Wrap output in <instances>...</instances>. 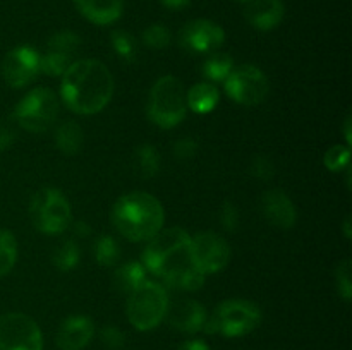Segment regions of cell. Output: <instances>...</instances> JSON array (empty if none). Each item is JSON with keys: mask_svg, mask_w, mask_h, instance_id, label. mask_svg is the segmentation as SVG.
<instances>
[{"mask_svg": "<svg viewBox=\"0 0 352 350\" xmlns=\"http://www.w3.org/2000/svg\"><path fill=\"white\" fill-rule=\"evenodd\" d=\"M62 75L60 96L72 112L93 115L109 105L113 95V78L100 60L72 62Z\"/></svg>", "mask_w": 352, "mask_h": 350, "instance_id": "cell-1", "label": "cell"}, {"mask_svg": "<svg viewBox=\"0 0 352 350\" xmlns=\"http://www.w3.org/2000/svg\"><path fill=\"white\" fill-rule=\"evenodd\" d=\"M143 266L151 275L160 277L165 283L195 268L191 257V237L179 226L160 230L148 240L143 253Z\"/></svg>", "mask_w": 352, "mask_h": 350, "instance_id": "cell-2", "label": "cell"}, {"mask_svg": "<svg viewBox=\"0 0 352 350\" xmlns=\"http://www.w3.org/2000/svg\"><path fill=\"white\" fill-rule=\"evenodd\" d=\"M116 229L134 242L150 240L164 226V208L148 192H129L117 199L112 209Z\"/></svg>", "mask_w": 352, "mask_h": 350, "instance_id": "cell-3", "label": "cell"}, {"mask_svg": "<svg viewBox=\"0 0 352 350\" xmlns=\"http://www.w3.org/2000/svg\"><path fill=\"white\" fill-rule=\"evenodd\" d=\"M188 112L186 91L174 75H164L153 84L148 98V117L164 129H172L184 120Z\"/></svg>", "mask_w": 352, "mask_h": 350, "instance_id": "cell-4", "label": "cell"}, {"mask_svg": "<svg viewBox=\"0 0 352 350\" xmlns=\"http://www.w3.org/2000/svg\"><path fill=\"white\" fill-rule=\"evenodd\" d=\"M168 295L164 285L144 281L127 299V319L140 331L157 328L167 311Z\"/></svg>", "mask_w": 352, "mask_h": 350, "instance_id": "cell-5", "label": "cell"}, {"mask_svg": "<svg viewBox=\"0 0 352 350\" xmlns=\"http://www.w3.org/2000/svg\"><path fill=\"white\" fill-rule=\"evenodd\" d=\"M261 323L258 305L248 301H226L215 309L212 318H206V333H220L229 338L244 336L256 329Z\"/></svg>", "mask_w": 352, "mask_h": 350, "instance_id": "cell-6", "label": "cell"}, {"mask_svg": "<svg viewBox=\"0 0 352 350\" xmlns=\"http://www.w3.org/2000/svg\"><path fill=\"white\" fill-rule=\"evenodd\" d=\"M30 216L45 235H58L71 225V205L58 189L43 187L31 198Z\"/></svg>", "mask_w": 352, "mask_h": 350, "instance_id": "cell-7", "label": "cell"}, {"mask_svg": "<svg viewBox=\"0 0 352 350\" xmlns=\"http://www.w3.org/2000/svg\"><path fill=\"white\" fill-rule=\"evenodd\" d=\"M58 100L48 88H36L19 100L14 108L17 126L30 132H45L57 120Z\"/></svg>", "mask_w": 352, "mask_h": 350, "instance_id": "cell-8", "label": "cell"}, {"mask_svg": "<svg viewBox=\"0 0 352 350\" xmlns=\"http://www.w3.org/2000/svg\"><path fill=\"white\" fill-rule=\"evenodd\" d=\"M43 335L36 321L21 312L0 318V350H41Z\"/></svg>", "mask_w": 352, "mask_h": 350, "instance_id": "cell-9", "label": "cell"}, {"mask_svg": "<svg viewBox=\"0 0 352 350\" xmlns=\"http://www.w3.org/2000/svg\"><path fill=\"white\" fill-rule=\"evenodd\" d=\"M226 91L241 105H258L268 95V79L254 65H243L227 75Z\"/></svg>", "mask_w": 352, "mask_h": 350, "instance_id": "cell-10", "label": "cell"}, {"mask_svg": "<svg viewBox=\"0 0 352 350\" xmlns=\"http://www.w3.org/2000/svg\"><path fill=\"white\" fill-rule=\"evenodd\" d=\"M191 257L195 266L203 275L222 271L229 264L230 247L226 239L212 232L191 237Z\"/></svg>", "mask_w": 352, "mask_h": 350, "instance_id": "cell-11", "label": "cell"}, {"mask_svg": "<svg viewBox=\"0 0 352 350\" xmlns=\"http://www.w3.org/2000/svg\"><path fill=\"white\" fill-rule=\"evenodd\" d=\"M226 31L210 19H195L184 24L179 33V43L184 50L192 54H208L222 47Z\"/></svg>", "mask_w": 352, "mask_h": 350, "instance_id": "cell-12", "label": "cell"}, {"mask_svg": "<svg viewBox=\"0 0 352 350\" xmlns=\"http://www.w3.org/2000/svg\"><path fill=\"white\" fill-rule=\"evenodd\" d=\"M40 72V54L33 47L21 45L10 50L2 62V74L10 88H23Z\"/></svg>", "mask_w": 352, "mask_h": 350, "instance_id": "cell-13", "label": "cell"}, {"mask_svg": "<svg viewBox=\"0 0 352 350\" xmlns=\"http://www.w3.org/2000/svg\"><path fill=\"white\" fill-rule=\"evenodd\" d=\"M165 319L172 328L179 329L182 333H196L203 329L206 318V309L192 299H177V301L167 304Z\"/></svg>", "mask_w": 352, "mask_h": 350, "instance_id": "cell-14", "label": "cell"}, {"mask_svg": "<svg viewBox=\"0 0 352 350\" xmlns=\"http://www.w3.org/2000/svg\"><path fill=\"white\" fill-rule=\"evenodd\" d=\"M95 335V325L86 316H71L57 331V347L60 350H82Z\"/></svg>", "mask_w": 352, "mask_h": 350, "instance_id": "cell-15", "label": "cell"}, {"mask_svg": "<svg viewBox=\"0 0 352 350\" xmlns=\"http://www.w3.org/2000/svg\"><path fill=\"white\" fill-rule=\"evenodd\" d=\"M261 213L277 229H292L296 223V208L291 198L278 189L267 191L261 198Z\"/></svg>", "mask_w": 352, "mask_h": 350, "instance_id": "cell-16", "label": "cell"}, {"mask_svg": "<svg viewBox=\"0 0 352 350\" xmlns=\"http://www.w3.org/2000/svg\"><path fill=\"white\" fill-rule=\"evenodd\" d=\"M248 23L260 31L275 30L285 16L282 0H250L244 9Z\"/></svg>", "mask_w": 352, "mask_h": 350, "instance_id": "cell-17", "label": "cell"}, {"mask_svg": "<svg viewBox=\"0 0 352 350\" xmlns=\"http://www.w3.org/2000/svg\"><path fill=\"white\" fill-rule=\"evenodd\" d=\"M72 2L86 19L98 26L116 23L122 16L124 0H72Z\"/></svg>", "mask_w": 352, "mask_h": 350, "instance_id": "cell-18", "label": "cell"}, {"mask_svg": "<svg viewBox=\"0 0 352 350\" xmlns=\"http://www.w3.org/2000/svg\"><path fill=\"white\" fill-rule=\"evenodd\" d=\"M219 91L212 82H198L186 95V103L196 113H210L219 103Z\"/></svg>", "mask_w": 352, "mask_h": 350, "instance_id": "cell-19", "label": "cell"}, {"mask_svg": "<svg viewBox=\"0 0 352 350\" xmlns=\"http://www.w3.org/2000/svg\"><path fill=\"white\" fill-rule=\"evenodd\" d=\"M82 141H85V134H82L81 126L72 120L60 124L55 132V144L64 154L79 153L82 148Z\"/></svg>", "mask_w": 352, "mask_h": 350, "instance_id": "cell-20", "label": "cell"}, {"mask_svg": "<svg viewBox=\"0 0 352 350\" xmlns=\"http://www.w3.org/2000/svg\"><path fill=\"white\" fill-rule=\"evenodd\" d=\"M146 281V268L140 263H127L113 273V285L120 292H131Z\"/></svg>", "mask_w": 352, "mask_h": 350, "instance_id": "cell-21", "label": "cell"}, {"mask_svg": "<svg viewBox=\"0 0 352 350\" xmlns=\"http://www.w3.org/2000/svg\"><path fill=\"white\" fill-rule=\"evenodd\" d=\"M79 257H81V250H79L78 244L72 239L62 240L52 253V263L57 270L60 271H71L78 266Z\"/></svg>", "mask_w": 352, "mask_h": 350, "instance_id": "cell-22", "label": "cell"}, {"mask_svg": "<svg viewBox=\"0 0 352 350\" xmlns=\"http://www.w3.org/2000/svg\"><path fill=\"white\" fill-rule=\"evenodd\" d=\"M234 62L232 57L227 54H213L206 58V62L203 64V75H205L208 81L220 82L226 81L227 75L232 72Z\"/></svg>", "mask_w": 352, "mask_h": 350, "instance_id": "cell-23", "label": "cell"}, {"mask_svg": "<svg viewBox=\"0 0 352 350\" xmlns=\"http://www.w3.org/2000/svg\"><path fill=\"white\" fill-rule=\"evenodd\" d=\"M110 41H112V48L124 62L131 64V62L136 60L138 51H140V47H138V41L129 31L126 30H116L112 34H110Z\"/></svg>", "mask_w": 352, "mask_h": 350, "instance_id": "cell-24", "label": "cell"}, {"mask_svg": "<svg viewBox=\"0 0 352 350\" xmlns=\"http://www.w3.org/2000/svg\"><path fill=\"white\" fill-rule=\"evenodd\" d=\"M136 167L141 177L150 178L160 170V154L153 144H141L136 150Z\"/></svg>", "mask_w": 352, "mask_h": 350, "instance_id": "cell-25", "label": "cell"}, {"mask_svg": "<svg viewBox=\"0 0 352 350\" xmlns=\"http://www.w3.org/2000/svg\"><path fill=\"white\" fill-rule=\"evenodd\" d=\"M120 257V247L117 240L110 235H103L95 244V259L100 266H116Z\"/></svg>", "mask_w": 352, "mask_h": 350, "instance_id": "cell-26", "label": "cell"}, {"mask_svg": "<svg viewBox=\"0 0 352 350\" xmlns=\"http://www.w3.org/2000/svg\"><path fill=\"white\" fill-rule=\"evenodd\" d=\"M17 259V242L7 230L0 229V277L9 273Z\"/></svg>", "mask_w": 352, "mask_h": 350, "instance_id": "cell-27", "label": "cell"}, {"mask_svg": "<svg viewBox=\"0 0 352 350\" xmlns=\"http://www.w3.org/2000/svg\"><path fill=\"white\" fill-rule=\"evenodd\" d=\"M71 64V55L60 54V51L55 50H47V54L40 57V71L48 75H62Z\"/></svg>", "mask_w": 352, "mask_h": 350, "instance_id": "cell-28", "label": "cell"}, {"mask_svg": "<svg viewBox=\"0 0 352 350\" xmlns=\"http://www.w3.org/2000/svg\"><path fill=\"white\" fill-rule=\"evenodd\" d=\"M79 45H81V38L78 34L72 33V31H58L48 40V50L60 51V54L72 57V54L78 50Z\"/></svg>", "mask_w": 352, "mask_h": 350, "instance_id": "cell-29", "label": "cell"}, {"mask_svg": "<svg viewBox=\"0 0 352 350\" xmlns=\"http://www.w3.org/2000/svg\"><path fill=\"white\" fill-rule=\"evenodd\" d=\"M170 40V31L164 24H151L143 31V41L153 50H164L168 47Z\"/></svg>", "mask_w": 352, "mask_h": 350, "instance_id": "cell-30", "label": "cell"}, {"mask_svg": "<svg viewBox=\"0 0 352 350\" xmlns=\"http://www.w3.org/2000/svg\"><path fill=\"white\" fill-rule=\"evenodd\" d=\"M352 264L351 259H344L340 261L339 266L336 270V283H337V290L339 294L342 295L344 301H351L352 295Z\"/></svg>", "mask_w": 352, "mask_h": 350, "instance_id": "cell-31", "label": "cell"}, {"mask_svg": "<svg viewBox=\"0 0 352 350\" xmlns=\"http://www.w3.org/2000/svg\"><path fill=\"white\" fill-rule=\"evenodd\" d=\"M349 156H351L349 146H332L325 153L323 161H325V165L332 172H340L342 168L349 167Z\"/></svg>", "mask_w": 352, "mask_h": 350, "instance_id": "cell-32", "label": "cell"}, {"mask_svg": "<svg viewBox=\"0 0 352 350\" xmlns=\"http://www.w3.org/2000/svg\"><path fill=\"white\" fill-rule=\"evenodd\" d=\"M100 340H102L103 345L110 350H122L124 345H126V335L122 333V329H119L113 325L102 328V331H100Z\"/></svg>", "mask_w": 352, "mask_h": 350, "instance_id": "cell-33", "label": "cell"}, {"mask_svg": "<svg viewBox=\"0 0 352 350\" xmlns=\"http://www.w3.org/2000/svg\"><path fill=\"white\" fill-rule=\"evenodd\" d=\"M220 223H222L223 229L227 232H236V229L239 226V211H237L236 205L230 201H226L220 208Z\"/></svg>", "mask_w": 352, "mask_h": 350, "instance_id": "cell-34", "label": "cell"}, {"mask_svg": "<svg viewBox=\"0 0 352 350\" xmlns=\"http://www.w3.org/2000/svg\"><path fill=\"white\" fill-rule=\"evenodd\" d=\"M251 174H253V177L260 178V180H270L275 175V167L270 158L256 156L251 161Z\"/></svg>", "mask_w": 352, "mask_h": 350, "instance_id": "cell-35", "label": "cell"}, {"mask_svg": "<svg viewBox=\"0 0 352 350\" xmlns=\"http://www.w3.org/2000/svg\"><path fill=\"white\" fill-rule=\"evenodd\" d=\"M172 151H174L177 160H191L196 154V151H198V143L191 139V137H184V139H179L174 144Z\"/></svg>", "mask_w": 352, "mask_h": 350, "instance_id": "cell-36", "label": "cell"}, {"mask_svg": "<svg viewBox=\"0 0 352 350\" xmlns=\"http://www.w3.org/2000/svg\"><path fill=\"white\" fill-rule=\"evenodd\" d=\"M14 139H16V134L10 127L0 124V151H6L12 146Z\"/></svg>", "mask_w": 352, "mask_h": 350, "instance_id": "cell-37", "label": "cell"}, {"mask_svg": "<svg viewBox=\"0 0 352 350\" xmlns=\"http://www.w3.org/2000/svg\"><path fill=\"white\" fill-rule=\"evenodd\" d=\"M179 350H210V349L205 342H201V340H189V342L182 343V345L179 347Z\"/></svg>", "mask_w": 352, "mask_h": 350, "instance_id": "cell-38", "label": "cell"}, {"mask_svg": "<svg viewBox=\"0 0 352 350\" xmlns=\"http://www.w3.org/2000/svg\"><path fill=\"white\" fill-rule=\"evenodd\" d=\"M160 2L164 3L167 9L179 10V9H184V7H188L189 3H191V0H160Z\"/></svg>", "mask_w": 352, "mask_h": 350, "instance_id": "cell-39", "label": "cell"}, {"mask_svg": "<svg viewBox=\"0 0 352 350\" xmlns=\"http://www.w3.org/2000/svg\"><path fill=\"white\" fill-rule=\"evenodd\" d=\"M74 233L78 237H88L89 233H91V229L88 226V223L78 222V223H74Z\"/></svg>", "mask_w": 352, "mask_h": 350, "instance_id": "cell-40", "label": "cell"}, {"mask_svg": "<svg viewBox=\"0 0 352 350\" xmlns=\"http://www.w3.org/2000/svg\"><path fill=\"white\" fill-rule=\"evenodd\" d=\"M346 137H347V143H351V119H347L346 122Z\"/></svg>", "mask_w": 352, "mask_h": 350, "instance_id": "cell-41", "label": "cell"}, {"mask_svg": "<svg viewBox=\"0 0 352 350\" xmlns=\"http://www.w3.org/2000/svg\"><path fill=\"white\" fill-rule=\"evenodd\" d=\"M346 237L347 239H351V218L349 216L346 218Z\"/></svg>", "mask_w": 352, "mask_h": 350, "instance_id": "cell-42", "label": "cell"}, {"mask_svg": "<svg viewBox=\"0 0 352 350\" xmlns=\"http://www.w3.org/2000/svg\"><path fill=\"white\" fill-rule=\"evenodd\" d=\"M241 2H244V3H246V2H250V0H241Z\"/></svg>", "mask_w": 352, "mask_h": 350, "instance_id": "cell-43", "label": "cell"}]
</instances>
